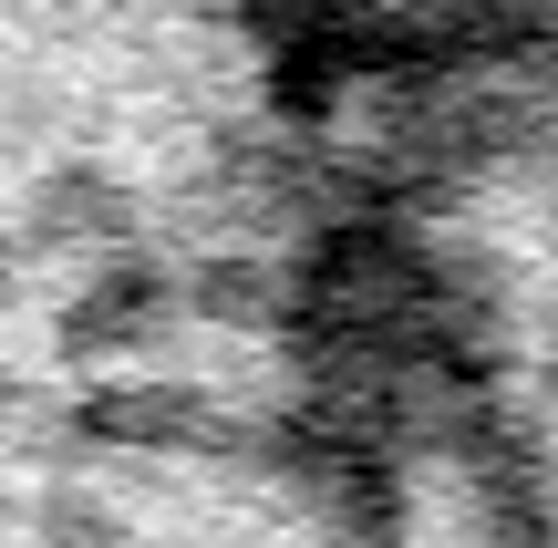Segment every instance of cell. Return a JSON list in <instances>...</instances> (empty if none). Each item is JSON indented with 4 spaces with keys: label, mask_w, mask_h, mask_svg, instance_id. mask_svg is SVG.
Instances as JSON below:
<instances>
[{
    "label": "cell",
    "mask_w": 558,
    "mask_h": 548,
    "mask_svg": "<svg viewBox=\"0 0 558 548\" xmlns=\"http://www.w3.org/2000/svg\"><path fill=\"white\" fill-rule=\"evenodd\" d=\"M393 259L518 548H558V0H507L424 94Z\"/></svg>",
    "instance_id": "cell-1"
}]
</instances>
